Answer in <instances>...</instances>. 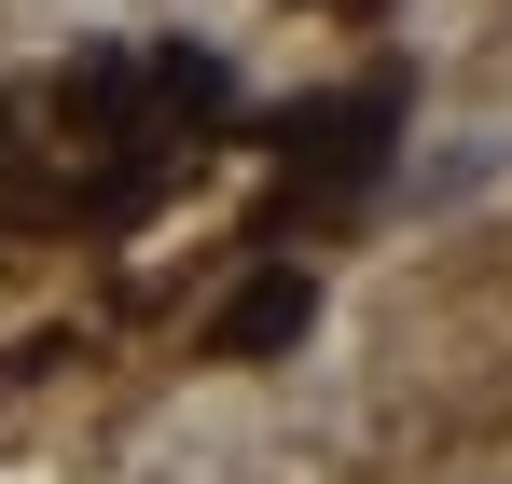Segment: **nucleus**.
Wrapping results in <instances>:
<instances>
[{"instance_id":"nucleus-1","label":"nucleus","mask_w":512,"mask_h":484,"mask_svg":"<svg viewBox=\"0 0 512 484\" xmlns=\"http://www.w3.org/2000/svg\"><path fill=\"white\" fill-rule=\"evenodd\" d=\"M402 111H416V83H346V97H305L277 139H291V194L305 208H346V194H374V166L402 153Z\"/></svg>"},{"instance_id":"nucleus-2","label":"nucleus","mask_w":512,"mask_h":484,"mask_svg":"<svg viewBox=\"0 0 512 484\" xmlns=\"http://www.w3.org/2000/svg\"><path fill=\"white\" fill-rule=\"evenodd\" d=\"M305 319H319V277L305 263H263L250 291L208 319V360H277V346H305Z\"/></svg>"},{"instance_id":"nucleus-3","label":"nucleus","mask_w":512,"mask_h":484,"mask_svg":"<svg viewBox=\"0 0 512 484\" xmlns=\"http://www.w3.org/2000/svg\"><path fill=\"white\" fill-rule=\"evenodd\" d=\"M346 14H360V0H346Z\"/></svg>"}]
</instances>
